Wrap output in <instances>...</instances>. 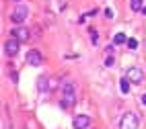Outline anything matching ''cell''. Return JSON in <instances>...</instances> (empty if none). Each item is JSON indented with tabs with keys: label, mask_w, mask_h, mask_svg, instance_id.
Returning <instances> with one entry per match:
<instances>
[{
	"label": "cell",
	"mask_w": 146,
	"mask_h": 129,
	"mask_svg": "<svg viewBox=\"0 0 146 129\" xmlns=\"http://www.w3.org/2000/svg\"><path fill=\"white\" fill-rule=\"evenodd\" d=\"M76 101V90H74V84L66 82L64 88H62V101H60V107L62 109H70Z\"/></svg>",
	"instance_id": "cell-1"
},
{
	"label": "cell",
	"mask_w": 146,
	"mask_h": 129,
	"mask_svg": "<svg viewBox=\"0 0 146 129\" xmlns=\"http://www.w3.org/2000/svg\"><path fill=\"white\" fill-rule=\"evenodd\" d=\"M119 129H138V117H136V113H132V111L125 113L119 121Z\"/></svg>",
	"instance_id": "cell-2"
},
{
	"label": "cell",
	"mask_w": 146,
	"mask_h": 129,
	"mask_svg": "<svg viewBox=\"0 0 146 129\" xmlns=\"http://www.w3.org/2000/svg\"><path fill=\"white\" fill-rule=\"evenodd\" d=\"M27 14H29V8H27L25 4H21V6H17L15 11L11 13V21L17 23V25H21L25 18H27Z\"/></svg>",
	"instance_id": "cell-3"
},
{
	"label": "cell",
	"mask_w": 146,
	"mask_h": 129,
	"mask_svg": "<svg viewBox=\"0 0 146 129\" xmlns=\"http://www.w3.org/2000/svg\"><path fill=\"white\" fill-rule=\"evenodd\" d=\"M125 78H128L132 84H140V82L144 80V74H142L140 68L132 66V68H128V70H125Z\"/></svg>",
	"instance_id": "cell-4"
},
{
	"label": "cell",
	"mask_w": 146,
	"mask_h": 129,
	"mask_svg": "<svg viewBox=\"0 0 146 129\" xmlns=\"http://www.w3.org/2000/svg\"><path fill=\"white\" fill-rule=\"evenodd\" d=\"M25 59H27V64H29V66H35V68L43 64V57H41V53L37 51V49H31V51H27V57H25Z\"/></svg>",
	"instance_id": "cell-5"
},
{
	"label": "cell",
	"mask_w": 146,
	"mask_h": 129,
	"mask_svg": "<svg viewBox=\"0 0 146 129\" xmlns=\"http://www.w3.org/2000/svg\"><path fill=\"white\" fill-rule=\"evenodd\" d=\"M72 125H74V129H89L91 127V117L89 115H76Z\"/></svg>",
	"instance_id": "cell-6"
},
{
	"label": "cell",
	"mask_w": 146,
	"mask_h": 129,
	"mask_svg": "<svg viewBox=\"0 0 146 129\" xmlns=\"http://www.w3.org/2000/svg\"><path fill=\"white\" fill-rule=\"evenodd\" d=\"M4 51H6L8 55H17V51H19V39H15V37L6 39V43H4Z\"/></svg>",
	"instance_id": "cell-7"
},
{
	"label": "cell",
	"mask_w": 146,
	"mask_h": 129,
	"mask_svg": "<svg viewBox=\"0 0 146 129\" xmlns=\"http://www.w3.org/2000/svg\"><path fill=\"white\" fill-rule=\"evenodd\" d=\"M13 37L19 39V41H27V39L31 37V33H29L25 27H17V29H13Z\"/></svg>",
	"instance_id": "cell-8"
},
{
	"label": "cell",
	"mask_w": 146,
	"mask_h": 129,
	"mask_svg": "<svg viewBox=\"0 0 146 129\" xmlns=\"http://www.w3.org/2000/svg\"><path fill=\"white\" fill-rule=\"evenodd\" d=\"M142 4H144V0H130V8H132L134 13H140L142 8H144Z\"/></svg>",
	"instance_id": "cell-9"
},
{
	"label": "cell",
	"mask_w": 146,
	"mask_h": 129,
	"mask_svg": "<svg viewBox=\"0 0 146 129\" xmlns=\"http://www.w3.org/2000/svg\"><path fill=\"white\" fill-rule=\"evenodd\" d=\"M37 90H39V92L47 90V78H43V76L37 78Z\"/></svg>",
	"instance_id": "cell-10"
},
{
	"label": "cell",
	"mask_w": 146,
	"mask_h": 129,
	"mask_svg": "<svg viewBox=\"0 0 146 129\" xmlns=\"http://www.w3.org/2000/svg\"><path fill=\"white\" fill-rule=\"evenodd\" d=\"M119 88H121V92H123V94H128V92H130V80H128L125 76L119 80Z\"/></svg>",
	"instance_id": "cell-11"
},
{
	"label": "cell",
	"mask_w": 146,
	"mask_h": 129,
	"mask_svg": "<svg viewBox=\"0 0 146 129\" xmlns=\"http://www.w3.org/2000/svg\"><path fill=\"white\" fill-rule=\"evenodd\" d=\"M113 43H115V45H121V43H128V39H125L123 33H117V35L113 37Z\"/></svg>",
	"instance_id": "cell-12"
},
{
	"label": "cell",
	"mask_w": 146,
	"mask_h": 129,
	"mask_svg": "<svg viewBox=\"0 0 146 129\" xmlns=\"http://www.w3.org/2000/svg\"><path fill=\"white\" fill-rule=\"evenodd\" d=\"M113 62H115L113 55H107V57H105V68H111V66H113Z\"/></svg>",
	"instance_id": "cell-13"
},
{
	"label": "cell",
	"mask_w": 146,
	"mask_h": 129,
	"mask_svg": "<svg viewBox=\"0 0 146 129\" xmlns=\"http://www.w3.org/2000/svg\"><path fill=\"white\" fill-rule=\"evenodd\" d=\"M128 47L130 49H136V47H138V41H136V39H128Z\"/></svg>",
	"instance_id": "cell-14"
},
{
	"label": "cell",
	"mask_w": 146,
	"mask_h": 129,
	"mask_svg": "<svg viewBox=\"0 0 146 129\" xmlns=\"http://www.w3.org/2000/svg\"><path fill=\"white\" fill-rule=\"evenodd\" d=\"M105 18H109V21L113 18V11H111V8H105Z\"/></svg>",
	"instance_id": "cell-15"
},
{
	"label": "cell",
	"mask_w": 146,
	"mask_h": 129,
	"mask_svg": "<svg viewBox=\"0 0 146 129\" xmlns=\"http://www.w3.org/2000/svg\"><path fill=\"white\" fill-rule=\"evenodd\" d=\"M97 39H99V37H97V33H95V31H91V41H93V43H97Z\"/></svg>",
	"instance_id": "cell-16"
},
{
	"label": "cell",
	"mask_w": 146,
	"mask_h": 129,
	"mask_svg": "<svg viewBox=\"0 0 146 129\" xmlns=\"http://www.w3.org/2000/svg\"><path fill=\"white\" fill-rule=\"evenodd\" d=\"M140 103H142V105L146 107V94H142V96H140Z\"/></svg>",
	"instance_id": "cell-17"
},
{
	"label": "cell",
	"mask_w": 146,
	"mask_h": 129,
	"mask_svg": "<svg viewBox=\"0 0 146 129\" xmlns=\"http://www.w3.org/2000/svg\"><path fill=\"white\" fill-rule=\"evenodd\" d=\"M142 14H146V6H144V8H142Z\"/></svg>",
	"instance_id": "cell-18"
},
{
	"label": "cell",
	"mask_w": 146,
	"mask_h": 129,
	"mask_svg": "<svg viewBox=\"0 0 146 129\" xmlns=\"http://www.w3.org/2000/svg\"><path fill=\"white\" fill-rule=\"evenodd\" d=\"M13 2H19V0H13Z\"/></svg>",
	"instance_id": "cell-19"
}]
</instances>
